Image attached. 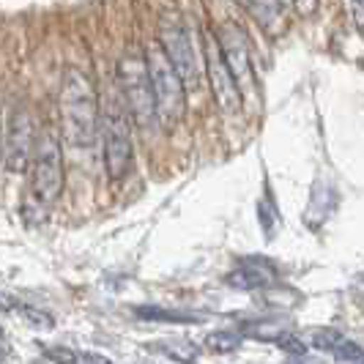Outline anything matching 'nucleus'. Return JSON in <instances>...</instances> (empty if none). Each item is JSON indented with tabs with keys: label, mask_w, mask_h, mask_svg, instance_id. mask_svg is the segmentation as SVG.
<instances>
[{
	"label": "nucleus",
	"mask_w": 364,
	"mask_h": 364,
	"mask_svg": "<svg viewBox=\"0 0 364 364\" xmlns=\"http://www.w3.org/2000/svg\"><path fill=\"white\" fill-rule=\"evenodd\" d=\"M137 318L146 321H159V323H200L198 315L189 312H176V310H162V307H137Z\"/></svg>",
	"instance_id": "obj_14"
},
{
	"label": "nucleus",
	"mask_w": 364,
	"mask_h": 364,
	"mask_svg": "<svg viewBox=\"0 0 364 364\" xmlns=\"http://www.w3.org/2000/svg\"><path fill=\"white\" fill-rule=\"evenodd\" d=\"M118 82H121V93H124V102H127L132 121L140 129H154V124H159L146 55H124L118 60Z\"/></svg>",
	"instance_id": "obj_3"
},
{
	"label": "nucleus",
	"mask_w": 364,
	"mask_h": 364,
	"mask_svg": "<svg viewBox=\"0 0 364 364\" xmlns=\"http://www.w3.org/2000/svg\"><path fill=\"white\" fill-rule=\"evenodd\" d=\"M238 6H241V9H247V6H250V0H236Z\"/></svg>",
	"instance_id": "obj_24"
},
{
	"label": "nucleus",
	"mask_w": 364,
	"mask_h": 364,
	"mask_svg": "<svg viewBox=\"0 0 364 364\" xmlns=\"http://www.w3.org/2000/svg\"><path fill=\"white\" fill-rule=\"evenodd\" d=\"M301 340L307 343V348L312 346V348H318V350H328V353H331L334 348H337L340 343H343V340H346V337H343L337 328L318 326V328H310V331H307Z\"/></svg>",
	"instance_id": "obj_15"
},
{
	"label": "nucleus",
	"mask_w": 364,
	"mask_h": 364,
	"mask_svg": "<svg viewBox=\"0 0 364 364\" xmlns=\"http://www.w3.org/2000/svg\"><path fill=\"white\" fill-rule=\"evenodd\" d=\"M293 6H296V11L301 17H312L318 11V0H293Z\"/></svg>",
	"instance_id": "obj_21"
},
{
	"label": "nucleus",
	"mask_w": 364,
	"mask_h": 364,
	"mask_svg": "<svg viewBox=\"0 0 364 364\" xmlns=\"http://www.w3.org/2000/svg\"><path fill=\"white\" fill-rule=\"evenodd\" d=\"M31 189L41 203H55L63 192V154L60 140L50 129L36 134V146L31 156Z\"/></svg>",
	"instance_id": "obj_4"
},
{
	"label": "nucleus",
	"mask_w": 364,
	"mask_h": 364,
	"mask_svg": "<svg viewBox=\"0 0 364 364\" xmlns=\"http://www.w3.org/2000/svg\"><path fill=\"white\" fill-rule=\"evenodd\" d=\"M44 359L50 364H80V356L66 346H47L44 348Z\"/></svg>",
	"instance_id": "obj_18"
},
{
	"label": "nucleus",
	"mask_w": 364,
	"mask_h": 364,
	"mask_svg": "<svg viewBox=\"0 0 364 364\" xmlns=\"http://www.w3.org/2000/svg\"><path fill=\"white\" fill-rule=\"evenodd\" d=\"M22 315L28 318V323L33 328H53V318L47 315V312H41V310H33V307H22Z\"/></svg>",
	"instance_id": "obj_20"
},
{
	"label": "nucleus",
	"mask_w": 364,
	"mask_h": 364,
	"mask_svg": "<svg viewBox=\"0 0 364 364\" xmlns=\"http://www.w3.org/2000/svg\"><path fill=\"white\" fill-rule=\"evenodd\" d=\"M350 3H353V6H364V0H350Z\"/></svg>",
	"instance_id": "obj_26"
},
{
	"label": "nucleus",
	"mask_w": 364,
	"mask_h": 364,
	"mask_svg": "<svg viewBox=\"0 0 364 364\" xmlns=\"http://www.w3.org/2000/svg\"><path fill=\"white\" fill-rule=\"evenodd\" d=\"M203 58H205V74H208L211 91H214V99H217V107L225 115H236L238 109H241L244 96H241L236 80H233V74L228 69L225 58H222L217 33H205L203 36Z\"/></svg>",
	"instance_id": "obj_7"
},
{
	"label": "nucleus",
	"mask_w": 364,
	"mask_h": 364,
	"mask_svg": "<svg viewBox=\"0 0 364 364\" xmlns=\"http://www.w3.org/2000/svg\"><path fill=\"white\" fill-rule=\"evenodd\" d=\"M205 348L214 353H233L241 348V331H214L205 337Z\"/></svg>",
	"instance_id": "obj_16"
},
{
	"label": "nucleus",
	"mask_w": 364,
	"mask_h": 364,
	"mask_svg": "<svg viewBox=\"0 0 364 364\" xmlns=\"http://www.w3.org/2000/svg\"><path fill=\"white\" fill-rule=\"evenodd\" d=\"M217 41L241 96H244V91H255V66H252L247 33L238 28L236 22H222L217 28Z\"/></svg>",
	"instance_id": "obj_8"
},
{
	"label": "nucleus",
	"mask_w": 364,
	"mask_h": 364,
	"mask_svg": "<svg viewBox=\"0 0 364 364\" xmlns=\"http://www.w3.org/2000/svg\"><path fill=\"white\" fill-rule=\"evenodd\" d=\"M3 159H6V132L0 127V164H3Z\"/></svg>",
	"instance_id": "obj_23"
},
{
	"label": "nucleus",
	"mask_w": 364,
	"mask_h": 364,
	"mask_svg": "<svg viewBox=\"0 0 364 364\" xmlns=\"http://www.w3.org/2000/svg\"><path fill=\"white\" fill-rule=\"evenodd\" d=\"M159 47L164 50L167 60L173 63V69L181 74L186 91L200 85V63H198V53L195 44L186 33V25L181 22L178 14H164L159 19Z\"/></svg>",
	"instance_id": "obj_5"
},
{
	"label": "nucleus",
	"mask_w": 364,
	"mask_h": 364,
	"mask_svg": "<svg viewBox=\"0 0 364 364\" xmlns=\"http://www.w3.org/2000/svg\"><path fill=\"white\" fill-rule=\"evenodd\" d=\"M244 334L255 337V340H263V343H277L282 340L285 334H291V328L285 321H255V323H244Z\"/></svg>",
	"instance_id": "obj_13"
},
{
	"label": "nucleus",
	"mask_w": 364,
	"mask_h": 364,
	"mask_svg": "<svg viewBox=\"0 0 364 364\" xmlns=\"http://www.w3.org/2000/svg\"><path fill=\"white\" fill-rule=\"evenodd\" d=\"M82 364H112V359L102 353H82Z\"/></svg>",
	"instance_id": "obj_22"
},
{
	"label": "nucleus",
	"mask_w": 364,
	"mask_h": 364,
	"mask_svg": "<svg viewBox=\"0 0 364 364\" xmlns=\"http://www.w3.org/2000/svg\"><path fill=\"white\" fill-rule=\"evenodd\" d=\"M146 63L151 74V88L156 99V118L164 132H173L183 121L186 112V85H183L181 74L173 69V63L167 60L159 41L146 47Z\"/></svg>",
	"instance_id": "obj_2"
},
{
	"label": "nucleus",
	"mask_w": 364,
	"mask_h": 364,
	"mask_svg": "<svg viewBox=\"0 0 364 364\" xmlns=\"http://www.w3.org/2000/svg\"><path fill=\"white\" fill-rule=\"evenodd\" d=\"M60 121H63V137L74 148H91L99 134L102 112H99V96L93 88L91 77L69 66L60 80Z\"/></svg>",
	"instance_id": "obj_1"
},
{
	"label": "nucleus",
	"mask_w": 364,
	"mask_h": 364,
	"mask_svg": "<svg viewBox=\"0 0 364 364\" xmlns=\"http://www.w3.org/2000/svg\"><path fill=\"white\" fill-rule=\"evenodd\" d=\"M154 350H159L164 353L167 359H173V362H181V364H195L198 359V346L195 343H189V340H159Z\"/></svg>",
	"instance_id": "obj_12"
},
{
	"label": "nucleus",
	"mask_w": 364,
	"mask_h": 364,
	"mask_svg": "<svg viewBox=\"0 0 364 364\" xmlns=\"http://www.w3.org/2000/svg\"><path fill=\"white\" fill-rule=\"evenodd\" d=\"M331 356L343 364H359L364 359V350H362V346H356V343H350V340H343L340 346L331 350Z\"/></svg>",
	"instance_id": "obj_17"
},
{
	"label": "nucleus",
	"mask_w": 364,
	"mask_h": 364,
	"mask_svg": "<svg viewBox=\"0 0 364 364\" xmlns=\"http://www.w3.org/2000/svg\"><path fill=\"white\" fill-rule=\"evenodd\" d=\"M247 11L252 14L257 25L269 33H277L279 22H282V3L279 0H250Z\"/></svg>",
	"instance_id": "obj_11"
},
{
	"label": "nucleus",
	"mask_w": 364,
	"mask_h": 364,
	"mask_svg": "<svg viewBox=\"0 0 364 364\" xmlns=\"http://www.w3.org/2000/svg\"><path fill=\"white\" fill-rule=\"evenodd\" d=\"M288 364H318V362H299V359H296V362H288Z\"/></svg>",
	"instance_id": "obj_25"
},
{
	"label": "nucleus",
	"mask_w": 364,
	"mask_h": 364,
	"mask_svg": "<svg viewBox=\"0 0 364 364\" xmlns=\"http://www.w3.org/2000/svg\"><path fill=\"white\" fill-rule=\"evenodd\" d=\"M102 140H105V170L112 181H121L134 164V140H132L129 115L115 105L105 112Z\"/></svg>",
	"instance_id": "obj_6"
},
{
	"label": "nucleus",
	"mask_w": 364,
	"mask_h": 364,
	"mask_svg": "<svg viewBox=\"0 0 364 364\" xmlns=\"http://www.w3.org/2000/svg\"><path fill=\"white\" fill-rule=\"evenodd\" d=\"M36 121L28 107H14L6 127V159L3 164L11 173H25L31 167L33 146H36Z\"/></svg>",
	"instance_id": "obj_9"
},
{
	"label": "nucleus",
	"mask_w": 364,
	"mask_h": 364,
	"mask_svg": "<svg viewBox=\"0 0 364 364\" xmlns=\"http://www.w3.org/2000/svg\"><path fill=\"white\" fill-rule=\"evenodd\" d=\"M228 285L238 291H266L277 285V269L266 257H244L236 272L228 274Z\"/></svg>",
	"instance_id": "obj_10"
},
{
	"label": "nucleus",
	"mask_w": 364,
	"mask_h": 364,
	"mask_svg": "<svg viewBox=\"0 0 364 364\" xmlns=\"http://www.w3.org/2000/svg\"><path fill=\"white\" fill-rule=\"evenodd\" d=\"M274 346L282 348V350H288L291 356H304V353H307V343H304V340H299V337H293V334H285V337H282V340H277Z\"/></svg>",
	"instance_id": "obj_19"
}]
</instances>
